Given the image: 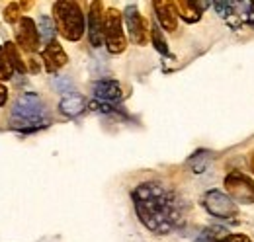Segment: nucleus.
I'll return each instance as SVG.
<instances>
[{
	"label": "nucleus",
	"instance_id": "f257e3e1",
	"mask_svg": "<svg viewBox=\"0 0 254 242\" xmlns=\"http://www.w3.org/2000/svg\"><path fill=\"white\" fill-rule=\"evenodd\" d=\"M133 205L141 223L155 235H168L180 221V203L176 195L159 182L139 183L133 191Z\"/></svg>",
	"mask_w": 254,
	"mask_h": 242
},
{
	"label": "nucleus",
	"instance_id": "f03ea898",
	"mask_svg": "<svg viewBox=\"0 0 254 242\" xmlns=\"http://www.w3.org/2000/svg\"><path fill=\"white\" fill-rule=\"evenodd\" d=\"M47 125H49V114L43 100L33 92L20 94L12 106L10 127L22 133H32Z\"/></svg>",
	"mask_w": 254,
	"mask_h": 242
},
{
	"label": "nucleus",
	"instance_id": "7ed1b4c3",
	"mask_svg": "<svg viewBox=\"0 0 254 242\" xmlns=\"http://www.w3.org/2000/svg\"><path fill=\"white\" fill-rule=\"evenodd\" d=\"M53 22L61 37H64L66 41H78L86 30L84 14L78 2H70V0H61L53 4Z\"/></svg>",
	"mask_w": 254,
	"mask_h": 242
},
{
	"label": "nucleus",
	"instance_id": "20e7f679",
	"mask_svg": "<svg viewBox=\"0 0 254 242\" xmlns=\"http://www.w3.org/2000/svg\"><path fill=\"white\" fill-rule=\"evenodd\" d=\"M104 41L112 55L124 53L127 47L126 33H124V20L122 12L116 8H108L104 16Z\"/></svg>",
	"mask_w": 254,
	"mask_h": 242
},
{
	"label": "nucleus",
	"instance_id": "39448f33",
	"mask_svg": "<svg viewBox=\"0 0 254 242\" xmlns=\"http://www.w3.org/2000/svg\"><path fill=\"white\" fill-rule=\"evenodd\" d=\"M225 191L235 203H254V180L241 170H233L225 176Z\"/></svg>",
	"mask_w": 254,
	"mask_h": 242
},
{
	"label": "nucleus",
	"instance_id": "423d86ee",
	"mask_svg": "<svg viewBox=\"0 0 254 242\" xmlns=\"http://www.w3.org/2000/svg\"><path fill=\"white\" fill-rule=\"evenodd\" d=\"M203 205H205V209H207L209 215H213L217 219H231V217H237L239 215L237 203L227 193L217 191V189H213V191H209L205 195Z\"/></svg>",
	"mask_w": 254,
	"mask_h": 242
},
{
	"label": "nucleus",
	"instance_id": "0eeeda50",
	"mask_svg": "<svg viewBox=\"0 0 254 242\" xmlns=\"http://www.w3.org/2000/svg\"><path fill=\"white\" fill-rule=\"evenodd\" d=\"M126 24L129 35H131V41L137 43V45H147V39L151 37V26L149 22L139 14L137 6H127L126 10Z\"/></svg>",
	"mask_w": 254,
	"mask_h": 242
},
{
	"label": "nucleus",
	"instance_id": "6e6552de",
	"mask_svg": "<svg viewBox=\"0 0 254 242\" xmlns=\"http://www.w3.org/2000/svg\"><path fill=\"white\" fill-rule=\"evenodd\" d=\"M16 41H18V47H22L28 53H33V51L39 49L41 37H39L37 24L33 22L32 18H22L20 20V26L16 30Z\"/></svg>",
	"mask_w": 254,
	"mask_h": 242
},
{
	"label": "nucleus",
	"instance_id": "1a4fd4ad",
	"mask_svg": "<svg viewBox=\"0 0 254 242\" xmlns=\"http://www.w3.org/2000/svg\"><path fill=\"white\" fill-rule=\"evenodd\" d=\"M104 4L92 2L88 10V39L94 47L104 43Z\"/></svg>",
	"mask_w": 254,
	"mask_h": 242
},
{
	"label": "nucleus",
	"instance_id": "9d476101",
	"mask_svg": "<svg viewBox=\"0 0 254 242\" xmlns=\"http://www.w3.org/2000/svg\"><path fill=\"white\" fill-rule=\"evenodd\" d=\"M41 60H43L47 72H57L59 68H63L64 64L68 62V55L64 53V49L57 41H51L41 51Z\"/></svg>",
	"mask_w": 254,
	"mask_h": 242
},
{
	"label": "nucleus",
	"instance_id": "9b49d317",
	"mask_svg": "<svg viewBox=\"0 0 254 242\" xmlns=\"http://www.w3.org/2000/svg\"><path fill=\"white\" fill-rule=\"evenodd\" d=\"M153 8H155L157 20H159V24L162 26V30L166 31L178 30V12H176L174 2L157 0V2H153Z\"/></svg>",
	"mask_w": 254,
	"mask_h": 242
},
{
	"label": "nucleus",
	"instance_id": "f8f14e48",
	"mask_svg": "<svg viewBox=\"0 0 254 242\" xmlns=\"http://www.w3.org/2000/svg\"><path fill=\"white\" fill-rule=\"evenodd\" d=\"M174 6H176L178 16H180L184 22L195 24V22H199L201 10H203L207 4H205V2H191V0H178V2H174Z\"/></svg>",
	"mask_w": 254,
	"mask_h": 242
},
{
	"label": "nucleus",
	"instance_id": "ddd939ff",
	"mask_svg": "<svg viewBox=\"0 0 254 242\" xmlns=\"http://www.w3.org/2000/svg\"><path fill=\"white\" fill-rule=\"evenodd\" d=\"M94 94L100 100L114 102V100H120L124 96V90H122V84L116 80H100L94 84Z\"/></svg>",
	"mask_w": 254,
	"mask_h": 242
},
{
	"label": "nucleus",
	"instance_id": "4468645a",
	"mask_svg": "<svg viewBox=\"0 0 254 242\" xmlns=\"http://www.w3.org/2000/svg\"><path fill=\"white\" fill-rule=\"evenodd\" d=\"M84 100L78 96V94H70V96H66L61 100V104H59V110H61V114L64 116H68V118H74V116H78V114H82L84 112Z\"/></svg>",
	"mask_w": 254,
	"mask_h": 242
},
{
	"label": "nucleus",
	"instance_id": "2eb2a0df",
	"mask_svg": "<svg viewBox=\"0 0 254 242\" xmlns=\"http://www.w3.org/2000/svg\"><path fill=\"white\" fill-rule=\"evenodd\" d=\"M4 53H6V57H8V60H10V64H12L14 70H18V72H22V74L28 70L26 60L22 59V55H20V51H18V43L6 41V45H4Z\"/></svg>",
	"mask_w": 254,
	"mask_h": 242
},
{
	"label": "nucleus",
	"instance_id": "dca6fc26",
	"mask_svg": "<svg viewBox=\"0 0 254 242\" xmlns=\"http://www.w3.org/2000/svg\"><path fill=\"white\" fill-rule=\"evenodd\" d=\"M37 30H39V37L49 45L51 41H55L53 39V35H55V31H57V28H55V24L49 20V18H41L39 20V24H37Z\"/></svg>",
	"mask_w": 254,
	"mask_h": 242
},
{
	"label": "nucleus",
	"instance_id": "f3484780",
	"mask_svg": "<svg viewBox=\"0 0 254 242\" xmlns=\"http://www.w3.org/2000/svg\"><path fill=\"white\" fill-rule=\"evenodd\" d=\"M20 20H22V6H20V2L8 4L6 10H4V22L6 24H16Z\"/></svg>",
	"mask_w": 254,
	"mask_h": 242
},
{
	"label": "nucleus",
	"instance_id": "a211bd4d",
	"mask_svg": "<svg viewBox=\"0 0 254 242\" xmlns=\"http://www.w3.org/2000/svg\"><path fill=\"white\" fill-rule=\"evenodd\" d=\"M151 41H153V45H155V49H157L159 53H162V55L168 53V45H166V41H164V37H162V30L157 28V26L151 28Z\"/></svg>",
	"mask_w": 254,
	"mask_h": 242
},
{
	"label": "nucleus",
	"instance_id": "6ab92c4d",
	"mask_svg": "<svg viewBox=\"0 0 254 242\" xmlns=\"http://www.w3.org/2000/svg\"><path fill=\"white\" fill-rule=\"evenodd\" d=\"M12 72H14V68H12L10 60L6 57V53H4V47L0 45V80L12 78Z\"/></svg>",
	"mask_w": 254,
	"mask_h": 242
},
{
	"label": "nucleus",
	"instance_id": "aec40b11",
	"mask_svg": "<svg viewBox=\"0 0 254 242\" xmlns=\"http://www.w3.org/2000/svg\"><path fill=\"white\" fill-rule=\"evenodd\" d=\"M217 242H253L247 235H227Z\"/></svg>",
	"mask_w": 254,
	"mask_h": 242
},
{
	"label": "nucleus",
	"instance_id": "412c9836",
	"mask_svg": "<svg viewBox=\"0 0 254 242\" xmlns=\"http://www.w3.org/2000/svg\"><path fill=\"white\" fill-rule=\"evenodd\" d=\"M6 100H8V90H6L4 84H0V108L6 104Z\"/></svg>",
	"mask_w": 254,
	"mask_h": 242
},
{
	"label": "nucleus",
	"instance_id": "4be33fe9",
	"mask_svg": "<svg viewBox=\"0 0 254 242\" xmlns=\"http://www.w3.org/2000/svg\"><path fill=\"white\" fill-rule=\"evenodd\" d=\"M30 60H32V70L33 72H37V70H39V64L35 62V59H30Z\"/></svg>",
	"mask_w": 254,
	"mask_h": 242
},
{
	"label": "nucleus",
	"instance_id": "5701e85b",
	"mask_svg": "<svg viewBox=\"0 0 254 242\" xmlns=\"http://www.w3.org/2000/svg\"><path fill=\"white\" fill-rule=\"evenodd\" d=\"M251 170L254 172V151L251 152Z\"/></svg>",
	"mask_w": 254,
	"mask_h": 242
}]
</instances>
